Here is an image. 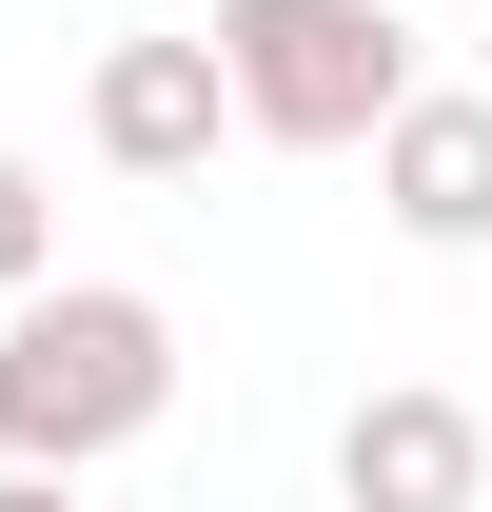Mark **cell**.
Listing matches in <instances>:
<instances>
[{"mask_svg": "<svg viewBox=\"0 0 492 512\" xmlns=\"http://www.w3.org/2000/svg\"><path fill=\"white\" fill-rule=\"evenodd\" d=\"M178 414V316L138 276H40L0 296V473H99Z\"/></svg>", "mask_w": 492, "mask_h": 512, "instance_id": "obj_1", "label": "cell"}, {"mask_svg": "<svg viewBox=\"0 0 492 512\" xmlns=\"http://www.w3.org/2000/svg\"><path fill=\"white\" fill-rule=\"evenodd\" d=\"M197 40H217L237 138H276V158H355V138L414 99V20H394V0H217Z\"/></svg>", "mask_w": 492, "mask_h": 512, "instance_id": "obj_2", "label": "cell"}, {"mask_svg": "<svg viewBox=\"0 0 492 512\" xmlns=\"http://www.w3.org/2000/svg\"><path fill=\"white\" fill-rule=\"evenodd\" d=\"M79 138L119 158V178H217V138H237V99H217V40L197 20H158V40H99V79H79Z\"/></svg>", "mask_w": 492, "mask_h": 512, "instance_id": "obj_3", "label": "cell"}, {"mask_svg": "<svg viewBox=\"0 0 492 512\" xmlns=\"http://www.w3.org/2000/svg\"><path fill=\"white\" fill-rule=\"evenodd\" d=\"M355 158H374V217H394L414 256H492V99L473 79H414Z\"/></svg>", "mask_w": 492, "mask_h": 512, "instance_id": "obj_4", "label": "cell"}, {"mask_svg": "<svg viewBox=\"0 0 492 512\" xmlns=\"http://www.w3.org/2000/svg\"><path fill=\"white\" fill-rule=\"evenodd\" d=\"M335 493H355V512H473V493H492L473 394H433V375L355 394V434H335Z\"/></svg>", "mask_w": 492, "mask_h": 512, "instance_id": "obj_5", "label": "cell"}, {"mask_svg": "<svg viewBox=\"0 0 492 512\" xmlns=\"http://www.w3.org/2000/svg\"><path fill=\"white\" fill-rule=\"evenodd\" d=\"M60 276V197H40V158H0V296H40Z\"/></svg>", "mask_w": 492, "mask_h": 512, "instance_id": "obj_6", "label": "cell"}, {"mask_svg": "<svg viewBox=\"0 0 492 512\" xmlns=\"http://www.w3.org/2000/svg\"><path fill=\"white\" fill-rule=\"evenodd\" d=\"M0 512H79V473H0Z\"/></svg>", "mask_w": 492, "mask_h": 512, "instance_id": "obj_7", "label": "cell"}]
</instances>
